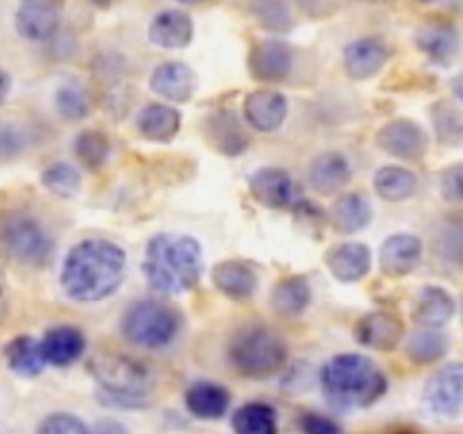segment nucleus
<instances>
[{"label": "nucleus", "instance_id": "1", "mask_svg": "<svg viewBox=\"0 0 463 434\" xmlns=\"http://www.w3.org/2000/svg\"><path fill=\"white\" fill-rule=\"evenodd\" d=\"M125 269L127 256L116 242L102 238L81 240L63 260L59 283L72 301L95 303L120 288Z\"/></svg>", "mask_w": 463, "mask_h": 434}, {"label": "nucleus", "instance_id": "2", "mask_svg": "<svg viewBox=\"0 0 463 434\" xmlns=\"http://www.w3.org/2000/svg\"><path fill=\"white\" fill-rule=\"evenodd\" d=\"M143 271L154 292L165 297L188 292L202 278V244L190 235H154L145 249Z\"/></svg>", "mask_w": 463, "mask_h": 434}, {"label": "nucleus", "instance_id": "3", "mask_svg": "<svg viewBox=\"0 0 463 434\" xmlns=\"http://www.w3.org/2000/svg\"><path fill=\"white\" fill-rule=\"evenodd\" d=\"M321 392L335 410H362L387 393L389 380L371 357L342 353L330 357L321 369Z\"/></svg>", "mask_w": 463, "mask_h": 434}, {"label": "nucleus", "instance_id": "4", "mask_svg": "<svg viewBox=\"0 0 463 434\" xmlns=\"http://www.w3.org/2000/svg\"><path fill=\"white\" fill-rule=\"evenodd\" d=\"M226 362L235 373L249 380H267L288 362V344L267 326H244L226 344Z\"/></svg>", "mask_w": 463, "mask_h": 434}, {"label": "nucleus", "instance_id": "5", "mask_svg": "<svg viewBox=\"0 0 463 434\" xmlns=\"http://www.w3.org/2000/svg\"><path fill=\"white\" fill-rule=\"evenodd\" d=\"M120 330L127 342L140 348H163L176 339L181 330V315L175 307L161 301L131 303L120 321Z\"/></svg>", "mask_w": 463, "mask_h": 434}, {"label": "nucleus", "instance_id": "6", "mask_svg": "<svg viewBox=\"0 0 463 434\" xmlns=\"http://www.w3.org/2000/svg\"><path fill=\"white\" fill-rule=\"evenodd\" d=\"M93 378L118 398L140 401L152 387V373L143 362L120 353H95L89 360Z\"/></svg>", "mask_w": 463, "mask_h": 434}, {"label": "nucleus", "instance_id": "7", "mask_svg": "<svg viewBox=\"0 0 463 434\" xmlns=\"http://www.w3.org/2000/svg\"><path fill=\"white\" fill-rule=\"evenodd\" d=\"M0 244L23 265L43 267L52 258V240L43 226L25 212H9L0 220Z\"/></svg>", "mask_w": 463, "mask_h": 434}, {"label": "nucleus", "instance_id": "8", "mask_svg": "<svg viewBox=\"0 0 463 434\" xmlns=\"http://www.w3.org/2000/svg\"><path fill=\"white\" fill-rule=\"evenodd\" d=\"M423 401L441 419H459L463 407V366L450 362L428 380Z\"/></svg>", "mask_w": 463, "mask_h": 434}, {"label": "nucleus", "instance_id": "9", "mask_svg": "<svg viewBox=\"0 0 463 434\" xmlns=\"http://www.w3.org/2000/svg\"><path fill=\"white\" fill-rule=\"evenodd\" d=\"M378 147L402 161H420L428 152V134L423 127L407 118L387 122L375 136Z\"/></svg>", "mask_w": 463, "mask_h": 434}, {"label": "nucleus", "instance_id": "10", "mask_svg": "<svg viewBox=\"0 0 463 434\" xmlns=\"http://www.w3.org/2000/svg\"><path fill=\"white\" fill-rule=\"evenodd\" d=\"M66 0H21L16 12V32L25 41L41 43L57 32Z\"/></svg>", "mask_w": 463, "mask_h": 434}, {"label": "nucleus", "instance_id": "11", "mask_svg": "<svg viewBox=\"0 0 463 434\" xmlns=\"http://www.w3.org/2000/svg\"><path fill=\"white\" fill-rule=\"evenodd\" d=\"M294 68V52L285 41L267 39L258 43L249 54V71L253 80L276 84L288 80Z\"/></svg>", "mask_w": 463, "mask_h": 434}, {"label": "nucleus", "instance_id": "12", "mask_svg": "<svg viewBox=\"0 0 463 434\" xmlns=\"http://www.w3.org/2000/svg\"><path fill=\"white\" fill-rule=\"evenodd\" d=\"M402 335H405V324L396 312H369L355 326L357 342L373 351H393L402 342Z\"/></svg>", "mask_w": 463, "mask_h": 434}, {"label": "nucleus", "instance_id": "13", "mask_svg": "<svg viewBox=\"0 0 463 434\" xmlns=\"http://www.w3.org/2000/svg\"><path fill=\"white\" fill-rule=\"evenodd\" d=\"M242 111L253 129L271 134V131L280 129L288 118V98L279 90L258 89L244 98Z\"/></svg>", "mask_w": 463, "mask_h": 434}, {"label": "nucleus", "instance_id": "14", "mask_svg": "<svg viewBox=\"0 0 463 434\" xmlns=\"http://www.w3.org/2000/svg\"><path fill=\"white\" fill-rule=\"evenodd\" d=\"M389 57V45L380 36H362L344 50V68L353 80H369L383 71Z\"/></svg>", "mask_w": 463, "mask_h": 434}, {"label": "nucleus", "instance_id": "15", "mask_svg": "<svg viewBox=\"0 0 463 434\" xmlns=\"http://www.w3.org/2000/svg\"><path fill=\"white\" fill-rule=\"evenodd\" d=\"M423 258V242L416 235L396 233L380 247V271L389 278H402L419 267Z\"/></svg>", "mask_w": 463, "mask_h": 434}, {"label": "nucleus", "instance_id": "16", "mask_svg": "<svg viewBox=\"0 0 463 434\" xmlns=\"http://www.w3.org/2000/svg\"><path fill=\"white\" fill-rule=\"evenodd\" d=\"M194 72L188 63L184 61H165L158 63L149 77V89L161 95L167 102H188L194 95Z\"/></svg>", "mask_w": 463, "mask_h": 434}, {"label": "nucleus", "instance_id": "17", "mask_svg": "<svg viewBox=\"0 0 463 434\" xmlns=\"http://www.w3.org/2000/svg\"><path fill=\"white\" fill-rule=\"evenodd\" d=\"M253 199L267 208H289L294 203V181L283 167H260L249 179Z\"/></svg>", "mask_w": 463, "mask_h": 434}, {"label": "nucleus", "instance_id": "18", "mask_svg": "<svg viewBox=\"0 0 463 434\" xmlns=\"http://www.w3.org/2000/svg\"><path fill=\"white\" fill-rule=\"evenodd\" d=\"M416 48L439 66H450L459 52V32L452 23H425L416 30Z\"/></svg>", "mask_w": 463, "mask_h": 434}, {"label": "nucleus", "instance_id": "19", "mask_svg": "<svg viewBox=\"0 0 463 434\" xmlns=\"http://www.w3.org/2000/svg\"><path fill=\"white\" fill-rule=\"evenodd\" d=\"M194 36L193 18L184 9H163L149 23V41L158 48L181 50Z\"/></svg>", "mask_w": 463, "mask_h": 434}, {"label": "nucleus", "instance_id": "20", "mask_svg": "<svg viewBox=\"0 0 463 434\" xmlns=\"http://www.w3.org/2000/svg\"><path fill=\"white\" fill-rule=\"evenodd\" d=\"M326 265L342 283H357L371 271V249L364 242L335 244L326 253Z\"/></svg>", "mask_w": 463, "mask_h": 434}, {"label": "nucleus", "instance_id": "21", "mask_svg": "<svg viewBox=\"0 0 463 434\" xmlns=\"http://www.w3.org/2000/svg\"><path fill=\"white\" fill-rule=\"evenodd\" d=\"M41 355L45 364L71 366L84 355V333L75 326H54L41 339Z\"/></svg>", "mask_w": 463, "mask_h": 434}, {"label": "nucleus", "instance_id": "22", "mask_svg": "<svg viewBox=\"0 0 463 434\" xmlns=\"http://www.w3.org/2000/svg\"><path fill=\"white\" fill-rule=\"evenodd\" d=\"M208 143L224 156H240L249 149V134L244 127L240 125L238 118L233 113H213L206 118V127H203Z\"/></svg>", "mask_w": 463, "mask_h": 434}, {"label": "nucleus", "instance_id": "23", "mask_svg": "<svg viewBox=\"0 0 463 434\" xmlns=\"http://www.w3.org/2000/svg\"><path fill=\"white\" fill-rule=\"evenodd\" d=\"M213 283L224 297L247 301L258 289V274L244 260H222L213 267Z\"/></svg>", "mask_w": 463, "mask_h": 434}, {"label": "nucleus", "instance_id": "24", "mask_svg": "<svg viewBox=\"0 0 463 434\" xmlns=\"http://www.w3.org/2000/svg\"><path fill=\"white\" fill-rule=\"evenodd\" d=\"M231 392L211 380H199L185 392V407L194 419L217 420L229 411Z\"/></svg>", "mask_w": 463, "mask_h": 434}, {"label": "nucleus", "instance_id": "25", "mask_svg": "<svg viewBox=\"0 0 463 434\" xmlns=\"http://www.w3.org/2000/svg\"><path fill=\"white\" fill-rule=\"evenodd\" d=\"M351 163L339 152H324L312 161L310 181L319 194H337L351 184Z\"/></svg>", "mask_w": 463, "mask_h": 434}, {"label": "nucleus", "instance_id": "26", "mask_svg": "<svg viewBox=\"0 0 463 434\" xmlns=\"http://www.w3.org/2000/svg\"><path fill=\"white\" fill-rule=\"evenodd\" d=\"M455 297L439 285H428V288L420 289L419 298H416L414 319L423 328H441L455 316Z\"/></svg>", "mask_w": 463, "mask_h": 434}, {"label": "nucleus", "instance_id": "27", "mask_svg": "<svg viewBox=\"0 0 463 434\" xmlns=\"http://www.w3.org/2000/svg\"><path fill=\"white\" fill-rule=\"evenodd\" d=\"M330 224L344 235L360 233L362 229L371 224L373 220V208H371L369 199L360 193H351L339 197L330 208Z\"/></svg>", "mask_w": 463, "mask_h": 434}, {"label": "nucleus", "instance_id": "28", "mask_svg": "<svg viewBox=\"0 0 463 434\" xmlns=\"http://www.w3.org/2000/svg\"><path fill=\"white\" fill-rule=\"evenodd\" d=\"M140 136L154 143H167L175 138L181 129V113L170 104H147L143 111L138 113Z\"/></svg>", "mask_w": 463, "mask_h": 434}, {"label": "nucleus", "instance_id": "29", "mask_svg": "<svg viewBox=\"0 0 463 434\" xmlns=\"http://www.w3.org/2000/svg\"><path fill=\"white\" fill-rule=\"evenodd\" d=\"M310 301L312 288L306 276H288V278L279 280L269 297L271 307L283 316L301 315L310 306Z\"/></svg>", "mask_w": 463, "mask_h": 434}, {"label": "nucleus", "instance_id": "30", "mask_svg": "<svg viewBox=\"0 0 463 434\" xmlns=\"http://www.w3.org/2000/svg\"><path fill=\"white\" fill-rule=\"evenodd\" d=\"M5 362L14 373L23 375V378H34L45 366L41 344L30 335H18L5 346Z\"/></svg>", "mask_w": 463, "mask_h": 434}, {"label": "nucleus", "instance_id": "31", "mask_svg": "<svg viewBox=\"0 0 463 434\" xmlns=\"http://www.w3.org/2000/svg\"><path fill=\"white\" fill-rule=\"evenodd\" d=\"M375 193L387 202H405L419 190V176L410 167L384 165L375 172Z\"/></svg>", "mask_w": 463, "mask_h": 434}, {"label": "nucleus", "instance_id": "32", "mask_svg": "<svg viewBox=\"0 0 463 434\" xmlns=\"http://www.w3.org/2000/svg\"><path fill=\"white\" fill-rule=\"evenodd\" d=\"M450 351V339L441 333L439 328H420L410 335L407 339V357L414 364H434V362L443 360Z\"/></svg>", "mask_w": 463, "mask_h": 434}, {"label": "nucleus", "instance_id": "33", "mask_svg": "<svg viewBox=\"0 0 463 434\" xmlns=\"http://www.w3.org/2000/svg\"><path fill=\"white\" fill-rule=\"evenodd\" d=\"M235 434H279V414L269 402H247L233 414Z\"/></svg>", "mask_w": 463, "mask_h": 434}, {"label": "nucleus", "instance_id": "34", "mask_svg": "<svg viewBox=\"0 0 463 434\" xmlns=\"http://www.w3.org/2000/svg\"><path fill=\"white\" fill-rule=\"evenodd\" d=\"M111 145L102 131L86 129L75 138V156L84 163L89 170H99L107 163Z\"/></svg>", "mask_w": 463, "mask_h": 434}, {"label": "nucleus", "instance_id": "35", "mask_svg": "<svg viewBox=\"0 0 463 434\" xmlns=\"http://www.w3.org/2000/svg\"><path fill=\"white\" fill-rule=\"evenodd\" d=\"M41 184L57 197H72L81 188V175L71 163H54L41 175Z\"/></svg>", "mask_w": 463, "mask_h": 434}, {"label": "nucleus", "instance_id": "36", "mask_svg": "<svg viewBox=\"0 0 463 434\" xmlns=\"http://www.w3.org/2000/svg\"><path fill=\"white\" fill-rule=\"evenodd\" d=\"M54 104H57L59 116L66 118V120H81V118H86L90 113L89 95H86V90L77 81H66L57 90Z\"/></svg>", "mask_w": 463, "mask_h": 434}, {"label": "nucleus", "instance_id": "37", "mask_svg": "<svg viewBox=\"0 0 463 434\" xmlns=\"http://www.w3.org/2000/svg\"><path fill=\"white\" fill-rule=\"evenodd\" d=\"M434 127H437L439 140L446 145H459L463 136V122L459 108L450 102H439L432 111Z\"/></svg>", "mask_w": 463, "mask_h": 434}, {"label": "nucleus", "instance_id": "38", "mask_svg": "<svg viewBox=\"0 0 463 434\" xmlns=\"http://www.w3.org/2000/svg\"><path fill=\"white\" fill-rule=\"evenodd\" d=\"M253 14L260 25L269 30H288L292 25V12L288 0H253Z\"/></svg>", "mask_w": 463, "mask_h": 434}, {"label": "nucleus", "instance_id": "39", "mask_svg": "<svg viewBox=\"0 0 463 434\" xmlns=\"http://www.w3.org/2000/svg\"><path fill=\"white\" fill-rule=\"evenodd\" d=\"M36 434H90L89 428L84 425V420H80L72 414H50L48 419L41 420L39 432Z\"/></svg>", "mask_w": 463, "mask_h": 434}, {"label": "nucleus", "instance_id": "40", "mask_svg": "<svg viewBox=\"0 0 463 434\" xmlns=\"http://www.w3.org/2000/svg\"><path fill=\"white\" fill-rule=\"evenodd\" d=\"M298 428L303 434H342L337 420H333L330 416L317 414V411H307L298 420Z\"/></svg>", "mask_w": 463, "mask_h": 434}, {"label": "nucleus", "instance_id": "41", "mask_svg": "<svg viewBox=\"0 0 463 434\" xmlns=\"http://www.w3.org/2000/svg\"><path fill=\"white\" fill-rule=\"evenodd\" d=\"M23 149V136L16 127L0 125V161L14 158Z\"/></svg>", "mask_w": 463, "mask_h": 434}, {"label": "nucleus", "instance_id": "42", "mask_svg": "<svg viewBox=\"0 0 463 434\" xmlns=\"http://www.w3.org/2000/svg\"><path fill=\"white\" fill-rule=\"evenodd\" d=\"M463 172L461 165L448 167L446 172H441V194L448 202H461V190H463Z\"/></svg>", "mask_w": 463, "mask_h": 434}, {"label": "nucleus", "instance_id": "43", "mask_svg": "<svg viewBox=\"0 0 463 434\" xmlns=\"http://www.w3.org/2000/svg\"><path fill=\"white\" fill-rule=\"evenodd\" d=\"M7 262H5V256L0 253V324L5 319V312H7Z\"/></svg>", "mask_w": 463, "mask_h": 434}, {"label": "nucleus", "instance_id": "44", "mask_svg": "<svg viewBox=\"0 0 463 434\" xmlns=\"http://www.w3.org/2000/svg\"><path fill=\"white\" fill-rule=\"evenodd\" d=\"M93 434H129V429L125 428L122 423H118V420H99L98 425H95Z\"/></svg>", "mask_w": 463, "mask_h": 434}, {"label": "nucleus", "instance_id": "45", "mask_svg": "<svg viewBox=\"0 0 463 434\" xmlns=\"http://www.w3.org/2000/svg\"><path fill=\"white\" fill-rule=\"evenodd\" d=\"M9 89H12V77L7 75V71H3V68H0V104L7 99Z\"/></svg>", "mask_w": 463, "mask_h": 434}, {"label": "nucleus", "instance_id": "46", "mask_svg": "<svg viewBox=\"0 0 463 434\" xmlns=\"http://www.w3.org/2000/svg\"><path fill=\"white\" fill-rule=\"evenodd\" d=\"M95 5H98V7H109V3H111V0H93Z\"/></svg>", "mask_w": 463, "mask_h": 434}, {"label": "nucleus", "instance_id": "47", "mask_svg": "<svg viewBox=\"0 0 463 434\" xmlns=\"http://www.w3.org/2000/svg\"><path fill=\"white\" fill-rule=\"evenodd\" d=\"M179 3H184V5H199V3H203V0H179Z\"/></svg>", "mask_w": 463, "mask_h": 434}, {"label": "nucleus", "instance_id": "48", "mask_svg": "<svg viewBox=\"0 0 463 434\" xmlns=\"http://www.w3.org/2000/svg\"><path fill=\"white\" fill-rule=\"evenodd\" d=\"M416 3H420V5H430V3H437V0H416Z\"/></svg>", "mask_w": 463, "mask_h": 434}]
</instances>
